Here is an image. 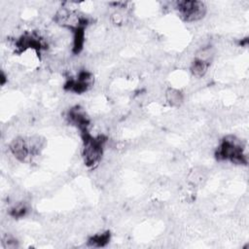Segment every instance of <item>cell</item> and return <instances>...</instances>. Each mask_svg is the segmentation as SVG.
Segmentation results:
<instances>
[{
    "label": "cell",
    "mask_w": 249,
    "mask_h": 249,
    "mask_svg": "<svg viewBox=\"0 0 249 249\" xmlns=\"http://www.w3.org/2000/svg\"><path fill=\"white\" fill-rule=\"evenodd\" d=\"M215 158L219 161L230 160L234 164H247L242 141L234 135L225 136L215 151Z\"/></svg>",
    "instance_id": "6da1fadb"
},
{
    "label": "cell",
    "mask_w": 249,
    "mask_h": 249,
    "mask_svg": "<svg viewBox=\"0 0 249 249\" xmlns=\"http://www.w3.org/2000/svg\"><path fill=\"white\" fill-rule=\"evenodd\" d=\"M81 135L84 143L82 156H83L85 164L88 167L94 168L101 161L103 152H104V147L108 141V138L103 134H100L97 136H91L89 131L82 133Z\"/></svg>",
    "instance_id": "7a4b0ae2"
},
{
    "label": "cell",
    "mask_w": 249,
    "mask_h": 249,
    "mask_svg": "<svg viewBox=\"0 0 249 249\" xmlns=\"http://www.w3.org/2000/svg\"><path fill=\"white\" fill-rule=\"evenodd\" d=\"M175 8L184 21L195 22L204 18L207 13V7L202 1L183 0L176 2Z\"/></svg>",
    "instance_id": "3957f363"
},
{
    "label": "cell",
    "mask_w": 249,
    "mask_h": 249,
    "mask_svg": "<svg viewBox=\"0 0 249 249\" xmlns=\"http://www.w3.org/2000/svg\"><path fill=\"white\" fill-rule=\"evenodd\" d=\"M93 85V76L88 70H80L76 78L69 77L64 84V89L74 93H83L88 91Z\"/></svg>",
    "instance_id": "277c9868"
},
{
    "label": "cell",
    "mask_w": 249,
    "mask_h": 249,
    "mask_svg": "<svg viewBox=\"0 0 249 249\" xmlns=\"http://www.w3.org/2000/svg\"><path fill=\"white\" fill-rule=\"evenodd\" d=\"M10 154L18 161H25L30 157L27 141L25 137L17 136L9 144Z\"/></svg>",
    "instance_id": "5b68a950"
},
{
    "label": "cell",
    "mask_w": 249,
    "mask_h": 249,
    "mask_svg": "<svg viewBox=\"0 0 249 249\" xmlns=\"http://www.w3.org/2000/svg\"><path fill=\"white\" fill-rule=\"evenodd\" d=\"M26 141H27L30 157L39 156L46 146V139L40 135L28 136L26 137Z\"/></svg>",
    "instance_id": "8992f818"
},
{
    "label": "cell",
    "mask_w": 249,
    "mask_h": 249,
    "mask_svg": "<svg viewBox=\"0 0 249 249\" xmlns=\"http://www.w3.org/2000/svg\"><path fill=\"white\" fill-rule=\"evenodd\" d=\"M164 96L167 103L172 107H179L184 101V94L182 91L174 88H168L165 90Z\"/></svg>",
    "instance_id": "52a82bcc"
},
{
    "label": "cell",
    "mask_w": 249,
    "mask_h": 249,
    "mask_svg": "<svg viewBox=\"0 0 249 249\" xmlns=\"http://www.w3.org/2000/svg\"><path fill=\"white\" fill-rule=\"evenodd\" d=\"M110 238H111V234L109 231L96 233V234H93L90 237H89L88 245L90 247H95V248L104 247L109 243Z\"/></svg>",
    "instance_id": "ba28073f"
},
{
    "label": "cell",
    "mask_w": 249,
    "mask_h": 249,
    "mask_svg": "<svg viewBox=\"0 0 249 249\" xmlns=\"http://www.w3.org/2000/svg\"><path fill=\"white\" fill-rule=\"evenodd\" d=\"M73 43H72V53L73 54H79L85 44V28H78L73 30Z\"/></svg>",
    "instance_id": "9c48e42d"
},
{
    "label": "cell",
    "mask_w": 249,
    "mask_h": 249,
    "mask_svg": "<svg viewBox=\"0 0 249 249\" xmlns=\"http://www.w3.org/2000/svg\"><path fill=\"white\" fill-rule=\"evenodd\" d=\"M209 66H210L209 63L194 58L190 63V70L193 76L196 78H202L207 73Z\"/></svg>",
    "instance_id": "30bf717a"
},
{
    "label": "cell",
    "mask_w": 249,
    "mask_h": 249,
    "mask_svg": "<svg viewBox=\"0 0 249 249\" xmlns=\"http://www.w3.org/2000/svg\"><path fill=\"white\" fill-rule=\"evenodd\" d=\"M28 213V206L26 204V202L20 201L16 203L13 207L10 208L9 210V215L15 219H18V218H22L24 217L26 214Z\"/></svg>",
    "instance_id": "8fae6325"
},
{
    "label": "cell",
    "mask_w": 249,
    "mask_h": 249,
    "mask_svg": "<svg viewBox=\"0 0 249 249\" xmlns=\"http://www.w3.org/2000/svg\"><path fill=\"white\" fill-rule=\"evenodd\" d=\"M2 243H3V246L8 249H16L18 247V241L9 233L3 237Z\"/></svg>",
    "instance_id": "7c38bea8"
}]
</instances>
